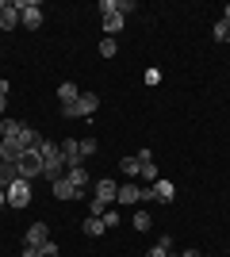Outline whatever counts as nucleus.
<instances>
[{"label": "nucleus", "instance_id": "412c9836", "mask_svg": "<svg viewBox=\"0 0 230 257\" xmlns=\"http://www.w3.org/2000/svg\"><path fill=\"white\" fill-rule=\"evenodd\" d=\"M211 35H215V43H230V23L219 20L215 27H211Z\"/></svg>", "mask_w": 230, "mask_h": 257}, {"label": "nucleus", "instance_id": "ddd939ff", "mask_svg": "<svg viewBox=\"0 0 230 257\" xmlns=\"http://www.w3.org/2000/svg\"><path fill=\"white\" fill-rule=\"evenodd\" d=\"M50 188H54V200H81V192H77V188L66 181V177H62V181H54Z\"/></svg>", "mask_w": 230, "mask_h": 257}, {"label": "nucleus", "instance_id": "dca6fc26", "mask_svg": "<svg viewBox=\"0 0 230 257\" xmlns=\"http://www.w3.org/2000/svg\"><path fill=\"white\" fill-rule=\"evenodd\" d=\"M39 142H43V135H39V131H31V127H20V146H23V150H35Z\"/></svg>", "mask_w": 230, "mask_h": 257}, {"label": "nucleus", "instance_id": "4be33fe9", "mask_svg": "<svg viewBox=\"0 0 230 257\" xmlns=\"http://www.w3.org/2000/svg\"><path fill=\"white\" fill-rule=\"evenodd\" d=\"M169 253H173V238H161V242H157L146 257H169Z\"/></svg>", "mask_w": 230, "mask_h": 257}, {"label": "nucleus", "instance_id": "5701e85b", "mask_svg": "<svg viewBox=\"0 0 230 257\" xmlns=\"http://www.w3.org/2000/svg\"><path fill=\"white\" fill-rule=\"evenodd\" d=\"M138 177H142L138 184H142V188H150V184L157 181V165H153V161H150V165H142V173H138Z\"/></svg>", "mask_w": 230, "mask_h": 257}, {"label": "nucleus", "instance_id": "20e7f679", "mask_svg": "<svg viewBox=\"0 0 230 257\" xmlns=\"http://www.w3.org/2000/svg\"><path fill=\"white\" fill-rule=\"evenodd\" d=\"M27 204H31V181H23V177H16V181L8 184V207L23 211Z\"/></svg>", "mask_w": 230, "mask_h": 257}, {"label": "nucleus", "instance_id": "f257e3e1", "mask_svg": "<svg viewBox=\"0 0 230 257\" xmlns=\"http://www.w3.org/2000/svg\"><path fill=\"white\" fill-rule=\"evenodd\" d=\"M96 107H100V96H96V92H81L73 104L62 107V115H66V119H81V115H85V119H88Z\"/></svg>", "mask_w": 230, "mask_h": 257}, {"label": "nucleus", "instance_id": "6ab92c4d", "mask_svg": "<svg viewBox=\"0 0 230 257\" xmlns=\"http://www.w3.org/2000/svg\"><path fill=\"white\" fill-rule=\"evenodd\" d=\"M119 169H123V177H131V181H134V177L142 173V165H138V158H123V161H119Z\"/></svg>", "mask_w": 230, "mask_h": 257}, {"label": "nucleus", "instance_id": "58836bf2", "mask_svg": "<svg viewBox=\"0 0 230 257\" xmlns=\"http://www.w3.org/2000/svg\"><path fill=\"white\" fill-rule=\"evenodd\" d=\"M169 257H180V253H169Z\"/></svg>", "mask_w": 230, "mask_h": 257}, {"label": "nucleus", "instance_id": "f704fd0d", "mask_svg": "<svg viewBox=\"0 0 230 257\" xmlns=\"http://www.w3.org/2000/svg\"><path fill=\"white\" fill-rule=\"evenodd\" d=\"M180 257H203V253H199V249H184Z\"/></svg>", "mask_w": 230, "mask_h": 257}, {"label": "nucleus", "instance_id": "c9c22d12", "mask_svg": "<svg viewBox=\"0 0 230 257\" xmlns=\"http://www.w3.org/2000/svg\"><path fill=\"white\" fill-rule=\"evenodd\" d=\"M8 204V188H0V207Z\"/></svg>", "mask_w": 230, "mask_h": 257}, {"label": "nucleus", "instance_id": "393cba45", "mask_svg": "<svg viewBox=\"0 0 230 257\" xmlns=\"http://www.w3.org/2000/svg\"><path fill=\"white\" fill-rule=\"evenodd\" d=\"M77 146H81V158H92V154L100 150V142H96V139H85V142H77Z\"/></svg>", "mask_w": 230, "mask_h": 257}, {"label": "nucleus", "instance_id": "6e6552de", "mask_svg": "<svg viewBox=\"0 0 230 257\" xmlns=\"http://www.w3.org/2000/svg\"><path fill=\"white\" fill-rule=\"evenodd\" d=\"M20 158H23V146H20V139H0V161L16 165Z\"/></svg>", "mask_w": 230, "mask_h": 257}, {"label": "nucleus", "instance_id": "2f4dec72", "mask_svg": "<svg viewBox=\"0 0 230 257\" xmlns=\"http://www.w3.org/2000/svg\"><path fill=\"white\" fill-rule=\"evenodd\" d=\"M134 158H138V165H150V161H153V154H150V150H138Z\"/></svg>", "mask_w": 230, "mask_h": 257}, {"label": "nucleus", "instance_id": "b1692460", "mask_svg": "<svg viewBox=\"0 0 230 257\" xmlns=\"http://www.w3.org/2000/svg\"><path fill=\"white\" fill-rule=\"evenodd\" d=\"M115 50H119L115 39H104V43H100V58H115Z\"/></svg>", "mask_w": 230, "mask_h": 257}, {"label": "nucleus", "instance_id": "7c9ffc66", "mask_svg": "<svg viewBox=\"0 0 230 257\" xmlns=\"http://www.w3.org/2000/svg\"><path fill=\"white\" fill-rule=\"evenodd\" d=\"M100 12H104V16H111V12H119V8H115V0H100Z\"/></svg>", "mask_w": 230, "mask_h": 257}, {"label": "nucleus", "instance_id": "aec40b11", "mask_svg": "<svg viewBox=\"0 0 230 257\" xmlns=\"http://www.w3.org/2000/svg\"><path fill=\"white\" fill-rule=\"evenodd\" d=\"M20 173H16V165H8V161H0V188H8L12 181H16Z\"/></svg>", "mask_w": 230, "mask_h": 257}, {"label": "nucleus", "instance_id": "e433bc0d", "mask_svg": "<svg viewBox=\"0 0 230 257\" xmlns=\"http://www.w3.org/2000/svg\"><path fill=\"white\" fill-rule=\"evenodd\" d=\"M222 20H226V23H230V4H226V8H222Z\"/></svg>", "mask_w": 230, "mask_h": 257}, {"label": "nucleus", "instance_id": "72a5a7b5", "mask_svg": "<svg viewBox=\"0 0 230 257\" xmlns=\"http://www.w3.org/2000/svg\"><path fill=\"white\" fill-rule=\"evenodd\" d=\"M23 257H39V249H35V246H23Z\"/></svg>", "mask_w": 230, "mask_h": 257}, {"label": "nucleus", "instance_id": "a878e982", "mask_svg": "<svg viewBox=\"0 0 230 257\" xmlns=\"http://www.w3.org/2000/svg\"><path fill=\"white\" fill-rule=\"evenodd\" d=\"M150 226H153V219H150L146 211H138V215H134V230H150Z\"/></svg>", "mask_w": 230, "mask_h": 257}, {"label": "nucleus", "instance_id": "473e14b6", "mask_svg": "<svg viewBox=\"0 0 230 257\" xmlns=\"http://www.w3.org/2000/svg\"><path fill=\"white\" fill-rule=\"evenodd\" d=\"M4 111H8V96L0 92V119H4Z\"/></svg>", "mask_w": 230, "mask_h": 257}, {"label": "nucleus", "instance_id": "39448f33", "mask_svg": "<svg viewBox=\"0 0 230 257\" xmlns=\"http://www.w3.org/2000/svg\"><path fill=\"white\" fill-rule=\"evenodd\" d=\"M142 200H150V188H142L138 181L119 184V196H115V204H142Z\"/></svg>", "mask_w": 230, "mask_h": 257}, {"label": "nucleus", "instance_id": "423d86ee", "mask_svg": "<svg viewBox=\"0 0 230 257\" xmlns=\"http://www.w3.org/2000/svg\"><path fill=\"white\" fill-rule=\"evenodd\" d=\"M58 150H62V161H66V169H77V165H85V158H81V146H77V139L58 142Z\"/></svg>", "mask_w": 230, "mask_h": 257}, {"label": "nucleus", "instance_id": "f3484780", "mask_svg": "<svg viewBox=\"0 0 230 257\" xmlns=\"http://www.w3.org/2000/svg\"><path fill=\"white\" fill-rule=\"evenodd\" d=\"M77 96H81V88H77L73 81H66V85H58V100H62V107H66V104H73Z\"/></svg>", "mask_w": 230, "mask_h": 257}, {"label": "nucleus", "instance_id": "a211bd4d", "mask_svg": "<svg viewBox=\"0 0 230 257\" xmlns=\"http://www.w3.org/2000/svg\"><path fill=\"white\" fill-rule=\"evenodd\" d=\"M20 127H23V123H16V119L4 115V119H0V139H20Z\"/></svg>", "mask_w": 230, "mask_h": 257}, {"label": "nucleus", "instance_id": "4c0bfd02", "mask_svg": "<svg viewBox=\"0 0 230 257\" xmlns=\"http://www.w3.org/2000/svg\"><path fill=\"white\" fill-rule=\"evenodd\" d=\"M4 8H8V0H0V12H4Z\"/></svg>", "mask_w": 230, "mask_h": 257}, {"label": "nucleus", "instance_id": "9d476101", "mask_svg": "<svg viewBox=\"0 0 230 257\" xmlns=\"http://www.w3.org/2000/svg\"><path fill=\"white\" fill-rule=\"evenodd\" d=\"M43 242H50V230H46V223H35V226H27V238H23V246H43Z\"/></svg>", "mask_w": 230, "mask_h": 257}, {"label": "nucleus", "instance_id": "cd10ccee", "mask_svg": "<svg viewBox=\"0 0 230 257\" xmlns=\"http://www.w3.org/2000/svg\"><path fill=\"white\" fill-rule=\"evenodd\" d=\"M146 85H161V69H157V65L146 69Z\"/></svg>", "mask_w": 230, "mask_h": 257}, {"label": "nucleus", "instance_id": "c756f323", "mask_svg": "<svg viewBox=\"0 0 230 257\" xmlns=\"http://www.w3.org/2000/svg\"><path fill=\"white\" fill-rule=\"evenodd\" d=\"M39 257H58V246L54 242H43V246H39Z\"/></svg>", "mask_w": 230, "mask_h": 257}, {"label": "nucleus", "instance_id": "f8f14e48", "mask_svg": "<svg viewBox=\"0 0 230 257\" xmlns=\"http://www.w3.org/2000/svg\"><path fill=\"white\" fill-rule=\"evenodd\" d=\"M66 181L73 184L77 192H81V200H85V188H88V173H85V165H77V169H69V173H66Z\"/></svg>", "mask_w": 230, "mask_h": 257}, {"label": "nucleus", "instance_id": "f03ea898", "mask_svg": "<svg viewBox=\"0 0 230 257\" xmlns=\"http://www.w3.org/2000/svg\"><path fill=\"white\" fill-rule=\"evenodd\" d=\"M16 173H20L23 181L43 177V154H39V146H35V150H23V158L16 161Z\"/></svg>", "mask_w": 230, "mask_h": 257}, {"label": "nucleus", "instance_id": "0eeeda50", "mask_svg": "<svg viewBox=\"0 0 230 257\" xmlns=\"http://www.w3.org/2000/svg\"><path fill=\"white\" fill-rule=\"evenodd\" d=\"M176 196V188H173V181H165V177H157V181L150 184V200H161V204H169Z\"/></svg>", "mask_w": 230, "mask_h": 257}, {"label": "nucleus", "instance_id": "2eb2a0df", "mask_svg": "<svg viewBox=\"0 0 230 257\" xmlns=\"http://www.w3.org/2000/svg\"><path fill=\"white\" fill-rule=\"evenodd\" d=\"M81 226H85V234H88V238H100V234H104V230H108L100 215H85V223H81Z\"/></svg>", "mask_w": 230, "mask_h": 257}, {"label": "nucleus", "instance_id": "9b49d317", "mask_svg": "<svg viewBox=\"0 0 230 257\" xmlns=\"http://www.w3.org/2000/svg\"><path fill=\"white\" fill-rule=\"evenodd\" d=\"M123 23H127V16H119V12L104 16V39H115V35L123 31Z\"/></svg>", "mask_w": 230, "mask_h": 257}, {"label": "nucleus", "instance_id": "bb28decb", "mask_svg": "<svg viewBox=\"0 0 230 257\" xmlns=\"http://www.w3.org/2000/svg\"><path fill=\"white\" fill-rule=\"evenodd\" d=\"M104 211H108V204H104V200H96V196H92V204H88V215H100V219H104Z\"/></svg>", "mask_w": 230, "mask_h": 257}, {"label": "nucleus", "instance_id": "7ed1b4c3", "mask_svg": "<svg viewBox=\"0 0 230 257\" xmlns=\"http://www.w3.org/2000/svg\"><path fill=\"white\" fill-rule=\"evenodd\" d=\"M16 12H20V20L27 31H39L43 27V4L39 0H16Z\"/></svg>", "mask_w": 230, "mask_h": 257}, {"label": "nucleus", "instance_id": "1a4fd4ad", "mask_svg": "<svg viewBox=\"0 0 230 257\" xmlns=\"http://www.w3.org/2000/svg\"><path fill=\"white\" fill-rule=\"evenodd\" d=\"M115 196H119V188H115V177H104V181H96V200H104V204H115Z\"/></svg>", "mask_w": 230, "mask_h": 257}, {"label": "nucleus", "instance_id": "4468645a", "mask_svg": "<svg viewBox=\"0 0 230 257\" xmlns=\"http://www.w3.org/2000/svg\"><path fill=\"white\" fill-rule=\"evenodd\" d=\"M16 27H20V12H16V4H8L0 12V31H16Z\"/></svg>", "mask_w": 230, "mask_h": 257}, {"label": "nucleus", "instance_id": "c85d7f7f", "mask_svg": "<svg viewBox=\"0 0 230 257\" xmlns=\"http://www.w3.org/2000/svg\"><path fill=\"white\" fill-rule=\"evenodd\" d=\"M104 226H119V211H115V207L104 211Z\"/></svg>", "mask_w": 230, "mask_h": 257}]
</instances>
